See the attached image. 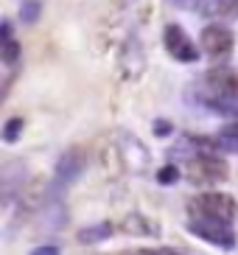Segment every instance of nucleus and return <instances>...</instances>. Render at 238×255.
Listing matches in <instances>:
<instances>
[{
  "label": "nucleus",
  "mask_w": 238,
  "mask_h": 255,
  "mask_svg": "<svg viewBox=\"0 0 238 255\" xmlns=\"http://www.w3.org/2000/svg\"><path fill=\"white\" fill-rule=\"evenodd\" d=\"M196 104L219 115H238V73L233 70H208L191 87Z\"/></svg>",
  "instance_id": "f257e3e1"
},
{
  "label": "nucleus",
  "mask_w": 238,
  "mask_h": 255,
  "mask_svg": "<svg viewBox=\"0 0 238 255\" xmlns=\"http://www.w3.org/2000/svg\"><path fill=\"white\" fill-rule=\"evenodd\" d=\"M191 219H205V222H222V225H233V219L238 216V205L230 194L222 191H208L191 199L188 205Z\"/></svg>",
  "instance_id": "f03ea898"
},
{
  "label": "nucleus",
  "mask_w": 238,
  "mask_h": 255,
  "mask_svg": "<svg viewBox=\"0 0 238 255\" xmlns=\"http://www.w3.org/2000/svg\"><path fill=\"white\" fill-rule=\"evenodd\" d=\"M185 174H188V180L196 182V185H210V182L227 180L230 168H227V160H222L219 154H213V151H202V154L188 157Z\"/></svg>",
  "instance_id": "7ed1b4c3"
},
{
  "label": "nucleus",
  "mask_w": 238,
  "mask_h": 255,
  "mask_svg": "<svg viewBox=\"0 0 238 255\" xmlns=\"http://www.w3.org/2000/svg\"><path fill=\"white\" fill-rule=\"evenodd\" d=\"M163 45L177 62H199V48L194 45V39L188 37V31L177 23H168L163 31Z\"/></svg>",
  "instance_id": "20e7f679"
},
{
  "label": "nucleus",
  "mask_w": 238,
  "mask_h": 255,
  "mask_svg": "<svg viewBox=\"0 0 238 255\" xmlns=\"http://www.w3.org/2000/svg\"><path fill=\"white\" fill-rule=\"evenodd\" d=\"M84 168H87V151H84L82 146H70V149H67L65 154L59 157V163H56V171H53V185H56V188L73 185V182L82 177Z\"/></svg>",
  "instance_id": "39448f33"
},
{
  "label": "nucleus",
  "mask_w": 238,
  "mask_h": 255,
  "mask_svg": "<svg viewBox=\"0 0 238 255\" xmlns=\"http://www.w3.org/2000/svg\"><path fill=\"white\" fill-rule=\"evenodd\" d=\"M188 230L194 233L196 239L213 244V247H222V250L236 247V233H233L230 225H222V222H205V219H191V222H188Z\"/></svg>",
  "instance_id": "423d86ee"
},
{
  "label": "nucleus",
  "mask_w": 238,
  "mask_h": 255,
  "mask_svg": "<svg viewBox=\"0 0 238 255\" xmlns=\"http://www.w3.org/2000/svg\"><path fill=\"white\" fill-rule=\"evenodd\" d=\"M168 3L205 17H216V20H230L238 14V0H168Z\"/></svg>",
  "instance_id": "0eeeda50"
},
{
  "label": "nucleus",
  "mask_w": 238,
  "mask_h": 255,
  "mask_svg": "<svg viewBox=\"0 0 238 255\" xmlns=\"http://www.w3.org/2000/svg\"><path fill=\"white\" fill-rule=\"evenodd\" d=\"M233 42H236V37H233V31L227 25H205L202 28L199 48L208 56H222V53H227L233 48Z\"/></svg>",
  "instance_id": "6e6552de"
},
{
  "label": "nucleus",
  "mask_w": 238,
  "mask_h": 255,
  "mask_svg": "<svg viewBox=\"0 0 238 255\" xmlns=\"http://www.w3.org/2000/svg\"><path fill=\"white\" fill-rule=\"evenodd\" d=\"M123 230L132 233V236H160V225H154L151 219L140 216V213H134L123 222Z\"/></svg>",
  "instance_id": "1a4fd4ad"
},
{
  "label": "nucleus",
  "mask_w": 238,
  "mask_h": 255,
  "mask_svg": "<svg viewBox=\"0 0 238 255\" xmlns=\"http://www.w3.org/2000/svg\"><path fill=\"white\" fill-rule=\"evenodd\" d=\"M112 236V225L110 222H101V225H90V227H82L76 239L82 244H98V241H107Z\"/></svg>",
  "instance_id": "9d476101"
},
{
  "label": "nucleus",
  "mask_w": 238,
  "mask_h": 255,
  "mask_svg": "<svg viewBox=\"0 0 238 255\" xmlns=\"http://www.w3.org/2000/svg\"><path fill=\"white\" fill-rule=\"evenodd\" d=\"M22 129H25V121L22 118H8L3 124V143H17V137L22 135Z\"/></svg>",
  "instance_id": "9b49d317"
},
{
  "label": "nucleus",
  "mask_w": 238,
  "mask_h": 255,
  "mask_svg": "<svg viewBox=\"0 0 238 255\" xmlns=\"http://www.w3.org/2000/svg\"><path fill=\"white\" fill-rule=\"evenodd\" d=\"M39 11H42V3H39V0H25V3L20 6V20L25 25H34L37 17H39Z\"/></svg>",
  "instance_id": "f8f14e48"
},
{
  "label": "nucleus",
  "mask_w": 238,
  "mask_h": 255,
  "mask_svg": "<svg viewBox=\"0 0 238 255\" xmlns=\"http://www.w3.org/2000/svg\"><path fill=\"white\" fill-rule=\"evenodd\" d=\"M177 180H179V168L177 165H165V168L157 171V182H160V185H174Z\"/></svg>",
  "instance_id": "ddd939ff"
},
{
  "label": "nucleus",
  "mask_w": 238,
  "mask_h": 255,
  "mask_svg": "<svg viewBox=\"0 0 238 255\" xmlns=\"http://www.w3.org/2000/svg\"><path fill=\"white\" fill-rule=\"evenodd\" d=\"M0 56H3V65H14L17 56H20V45H17L14 39H6V42H3V53H0Z\"/></svg>",
  "instance_id": "4468645a"
},
{
  "label": "nucleus",
  "mask_w": 238,
  "mask_h": 255,
  "mask_svg": "<svg viewBox=\"0 0 238 255\" xmlns=\"http://www.w3.org/2000/svg\"><path fill=\"white\" fill-rule=\"evenodd\" d=\"M31 255H59V247H53V244H42V247L31 250Z\"/></svg>",
  "instance_id": "2eb2a0df"
},
{
  "label": "nucleus",
  "mask_w": 238,
  "mask_h": 255,
  "mask_svg": "<svg viewBox=\"0 0 238 255\" xmlns=\"http://www.w3.org/2000/svg\"><path fill=\"white\" fill-rule=\"evenodd\" d=\"M168 132H171L168 121H154V135H168Z\"/></svg>",
  "instance_id": "dca6fc26"
},
{
  "label": "nucleus",
  "mask_w": 238,
  "mask_h": 255,
  "mask_svg": "<svg viewBox=\"0 0 238 255\" xmlns=\"http://www.w3.org/2000/svg\"><path fill=\"white\" fill-rule=\"evenodd\" d=\"M227 132H230L233 137H238V124H233V127H227Z\"/></svg>",
  "instance_id": "f3484780"
},
{
  "label": "nucleus",
  "mask_w": 238,
  "mask_h": 255,
  "mask_svg": "<svg viewBox=\"0 0 238 255\" xmlns=\"http://www.w3.org/2000/svg\"><path fill=\"white\" fill-rule=\"evenodd\" d=\"M137 255H157V253H137Z\"/></svg>",
  "instance_id": "a211bd4d"
}]
</instances>
